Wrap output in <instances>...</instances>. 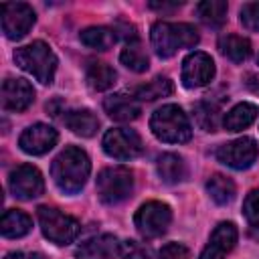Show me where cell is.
<instances>
[{"instance_id":"7402d4cb","label":"cell","mask_w":259,"mask_h":259,"mask_svg":"<svg viewBox=\"0 0 259 259\" xmlns=\"http://www.w3.org/2000/svg\"><path fill=\"white\" fill-rule=\"evenodd\" d=\"M79 38L89 49L107 51L117 40V34H115V28H109V26H89V28L81 30Z\"/></svg>"},{"instance_id":"ffe728a7","label":"cell","mask_w":259,"mask_h":259,"mask_svg":"<svg viewBox=\"0 0 259 259\" xmlns=\"http://www.w3.org/2000/svg\"><path fill=\"white\" fill-rule=\"evenodd\" d=\"M156 168H158L160 178L168 184H176V182H182L186 178V166H184V160L178 154H172V152L162 154L158 158Z\"/></svg>"},{"instance_id":"f546056e","label":"cell","mask_w":259,"mask_h":259,"mask_svg":"<svg viewBox=\"0 0 259 259\" xmlns=\"http://www.w3.org/2000/svg\"><path fill=\"white\" fill-rule=\"evenodd\" d=\"M119 255L123 259H150L152 257L150 247H146L144 243L134 241V239H127V241L119 243Z\"/></svg>"},{"instance_id":"4fadbf2b","label":"cell","mask_w":259,"mask_h":259,"mask_svg":"<svg viewBox=\"0 0 259 259\" xmlns=\"http://www.w3.org/2000/svg\"><path fill=\"white\" fill-rule=\"evenodd\" d=\"M57 140H59V134L55 127H51L47 123H34L20 134L18 146L22 152H26L30 156H42L57 144Z\"/></svg>"},{"instance_id":"4316f807","label":"cell","mask_w":259,"mask_h":259,"mask_svg":"<svg viewBox=\"0 0 259 259\" xmlns=\"http://www.w3.org/2000/svg\"><path fill=\"white\" fill-rule=\"evenodd\" d=\"M227 2L225 0H204L196 4V14L206 26H221L227 18Z\"/></svg>"},{"instance_id":"5bb4252c","label":"cell","mask_w":259,"mask_h":259,"mask_svg":"<svg viewBox=\"0 0 259 259\" xmlns=\"http://www.w3.org/2000/svg\"><path fill=\"white\" fill-rule=\"evenodd\" d=\"M34 101V89L24 79H6L2 83V107L6 111H24Z\"/></svg>"},{"instance_id":"52a82bcc","label":"cell","mask_w":259,"mask_h":259,"mask_svg":"<svg viewBox=\"0 0 259 259\" xmlns=\"http://www.w3.org/2000/svg\"><path fill=\"white\" fill-rule=\"evenodd\" d=\"M170 221H172V210L168 204H164L160 200H150V202L142 204L134 217V225H136L138 233L146 239H156V237L164 235Z\"/></svg>"},{"instance_id":"4dcf8cb0","label":"cell","mask_w":259,"mask_h":259,"mask_svg":"<svg viewBox=\"0 0 259 259\" xmlns=\"http://www.w3.org/2000/svg\"><path fill=\"white\" fill-rule=\"evenodd\" d=\"M241 24L247 30L259 32V2H247L241 8Z\"/></svg>"},{"instance_id":"44dd1931","label":"cell","mask_w":259,"mask_h":259,"mask_svg":"<svg viewBox=\"0 0 259 259\" xmlns=\"http://www.w3.org/2000/svg\"><path fill=\"white\" fill-rule=\"evenodd\" d=\"M32 227V219L22 212V210H16V208H10L4 212L2 217V235L8 237V239H18V237H24Z\"/></svg>"},{"instance_id":"d590c367","label":"cell","mask_w":259,"mask_h":259,"mask_svg":"<svg viewBox=\"0 0 259 259\" xmlns=\"http://www.w3.org/2000/svg\"><path fill=\"white\" fill-rule=\"evenodd\" d=\"M257 63H259V57H257Z\"/></svg>"},{"instance_id":"7c38bea8","label":"cell","mask_w":259,"mask_h":259,"mask_svg":"<svg viewBox=\"0 0 259 259\" xmlns=\"http://www.w3.org/2000/svg\"><path fill=\"white\" fill-rule=\"evenodd\" d=\"M214 77V61L202 51L190 53L182 63V83L188 89L204 87Z\"/></svg>"},{"instance_id":"2e32d148","label":"cell","mask_w":259,"mask_h":259,"mask_svg":"<svg viewBox=\"0 0 259 259\" xmlns=\"http://www.w3.org/2000/svg\"><path fill=\"white\" fill-rule=\"evenodd\" d=\"M115 255H119V243L113 235L91 237L75 251L77 259H113Z\"/></svg>"},{"instance_id":"d4e9b609","label":"cell","mask_w":259,"mask_h":259,"mask_svg":"<svg viewBox=\"0 0 259 259\" xmlns=\"http://www.w3.org/2000/svg\"><path fill=\"white\" fill-rule=\"evenodd\" d=\"M87 83L93 91H105L115 83V71L107 63H89L87 67Z\"/></svg>"},{"instance_id":"e575fe53","label":"cell","mask_w":259,"mask_h":259,"mask_svg":"<svg viewBox=\"0 0 259 259\" xmlns=\"http://www.w3.org/2000/svg\"><path fill=\"white\" fill-rule=\"evenodd\" d=\"M180 4H182V2H180ZM180 4H176V2H172V4H170V2H150V8L164 12V10H174V8L180 6Z\"/></svg>"},{"instance_id":"cb8c5ba5","label":"cell","mask_w":259,"mask_h":259,"mask_svg":"<svg viewBox=\"0 0 259 259\" xmlns=\"http://www.w3.org/2000/svg\"><path fill=\"white\" fill-rule=\"evenodd\" d=\"M119 61H121V65H125L134 73H144L150 67V59H148L146 51L142 49V45L138 42V38L125 42V47L119 55Z\"/></svg>"},{"instance_id":"7a4b0ae2","label":"cell","mask_w":259,"mask_h":259,"mask_svg":"<svg viewBox=\"0 0 259 259\" xmlns=\"http://www.w3.org/2000/svg\"><path fill=\"white\" fill-rule=\"evenodd\" d=\"M150 38L156 55L168 59L180 49H192L198 42V30L186 22H156Z\"/></svg>"},{"instance_id":"8992f818","label":"cell","mask_w":259,"mask_h":259,"mask_svg":"<svg viewBox=\"0 0 259 259\" xmlns=\"http://www.w3.org/2000/svg\"><path fill=\"white\" fill-rule=\"evenodd\" d=\"M36 214H38V223H40L42 235L49 241L57 243V245H69V243H73L77 239L79 231H81V225L73 217L61 212L59 208L40 206Z\"/></svg>"},{"instance_id":"f1b7e54d","label":"cell","mask_w":259,"mask_h":259,"mask_svg":"<svg viewBox=\"0 0 259 259\" xmlns=\"http://www.w3.org/2000/svg\"><path fill=\"white\" fill-rule=\"evenodd\" d=\"M196 123L204 132H214L219 127V107L212 105L210 101H202L196 105Z\"/></svg>"},{"instance_id":"6da1fadb","label":"cell","mask_w":259,"mask_h":259,"mask_svg":"<svg viewBox=\"0 0 259 259\" xmlns=\"http://www.w3.org/2000/svg\"><path fill=\"white\" fill-rule=\"evenodd\" d=\"M89 172H91V164L87 154L75 146L65 148L53 160V166H51V176L55 184L67 194H77L85 186Z\"/></svg>"},{"instance_id":"1f68e13d","label":"cell","mask_w":259,"mask_h":259,"mask_svg":"<svg viewBox=\"0 0 259 259\" xmlns=\"http://www.w3.org/2000/svg\"><path fill=\"white\" fill-rule=\"evenodd\" d=\"M243 214L253 227H259V188H255L247 194V198L243 202Z\"/></svg>"},{"instance_id":"d6986e66","label":"cell","mask_w":259,"mask_h":259,"mask_svg":"<svg viewBox=\"0 0 259 259\" xmlns=\"http://www.w3.org/2000/svg\"><path fill=\"white\" fill-rule=\"evenodd\" d=\"M65 123L73 134H77L81 138H91L99 127V119L89 109H73V111H69L65 115Z\"/></svg>"},{"instance_id":"ba28073f","label":"cell","mask_w":259,"mask_h":259,"mask_svg":"<svg viewBox=\"0 0 259 259\" xmlns=\"http://www.w3.org/2000/svg\"><path fill=\"white\" fill-rule=\"evenodd\" d=\"M103 150L115 160H132L142 152L140 136L130 127H113L103 136Z\"/></svg>"},{"instance_id":"484cf974","label":"cell","mask_w":259,"mask_h":259,"mask_svg":"<svg viewBox=\"0 0 259 259\" xmlns=\"http://www.w3.org/2000/svg\"><path fill=\"white\" fill-rule=\"evenodd\" d=\"M174 91V85L168 77H156L152 81H148L146 85H140L134 89V97L140 99V101H154L158 97H166Z\"/></svg>"},{"instance_id":"83f0119b","label":"cell","mask_w":259,"mask_h":259,"mask_svg":"<svg viewBox=\"0 0 259 259\" xmlns=\"http://www.w3.org/2000/svg\"><path fill=\"white\" fill-rule=\"evenodd\" d=\"M206 190L217 204H229L235 198V184L231 178H227L223 174L210 176L206 182Z\"/></svg>"},{"instance_id":"3957f363","label":"cell","mask_w":259,"mask_h":259,"mask_svg":"<svg viewBox=\"0 0 259 259\" xmlns=\"http://www.w3.org/2000/svg\"><path fill=\"white\" fill-rule=\"evenodd\" d=\"M14 61L16 65L30 73L36 81H40L42 85L53 83L55 71H57V57L51 51V47L42 40H34L30 45H24L20 49L14 51Z\"/></svg>"},{"instance_id":"9c48e42d","label":"cell","mask_w":259,"mask_h":259,"mask_svg":"<svg viewBox=\"0 0 259 259\" xmlns=\"http://www.w3.org/2000/svg\"><path fill=\"white\" fill-rule=\"evenodd\" d=\"M0 14H2V30L10 40L22 38L34 24V10L24 2L2 4Z\"/></svg>"},{"instance_id":"e0dca14e","label":"cell","mask_w":259,"mask_h":259,"mask_svg":"<svg viewBox=\"0 0 259 259\" xmlns=\"http://www.w3.org/2000/svg\"><path fill=\"white\" fill-rule=\"evenodd\" d=\"M105 113L115 121H132L140 115V103L134 95L127 93H113L103 101Z\"/></svg>"},{"instance_id":"8fae6325","label":"cell","mask_w":259,"mask_h":259,"mask_svg":"<svg viewBox=\"0 0 259 259\" xmlns=\"http://www.w3.org/2000/svg\"><path fill=\"white\" fill-rule=\"evenodd\" d=\"M8 188L10 192L20 198V200H30V198H36L42 194L45 190V180H42V174L30 166V164H20L16 166L12 172H10V178H8Z\"/></svg>"},{"instance_id":"603a6c76","label":"cell","mask_w":259,"mask_h":259,"mask_svg":"<svg viewBox=\"0 0 259 259\" xmlns=\"http://www.w3.org/2000/svg\"><path fill=\"white\" fill-rule=\"evenodd\" d=\"M219 49L233 63H243L251 55V42L245 36H239V34H225V36H221Z\"/></svg>"},{"instance_id":"277c9868","label":"cell","mask_w":259,"mask_h":259,"mask_svg":"<svg viewBox=\"0 0 259 259\" xmlns=\"http://www.w3.org/2000/svg\"><path fill=\"white\" fill-rule=\"evenodd\" d=\"M150 127L154 136L166 144H182V142H188L192 136V127L186 113L174 103L158 107L152 113Z\"/></svg>"},{"instance_id":"30bf717a","label":"cell","mask_w":259,"mask_h":259,"mask_svg":"<svg viewBox=\"0 0 259 259\" xmlns=\"http://www.w3.org/2000/svg\"><path fill=\"white\" fill-rule=\"evenodd\" d=\"M257 154H259V148L253 138H239L229 144H223L217 150V160L229 168L245 170L253 166V162L257 160Z\"/></svg>"},{"instance_id":"5b68a950","label":"cell","mask_w":259,"mask_h":259,"mask_svg":"<svg viewBox=\"0 0 259 259\" xmlns=\"http://www.w3.org/2000/svg\"><path fill=\"white\" fill-rule=\"evenodd\" d=\"M134 190V174L125 166H111L97 176V196L105 204H117L125 200Z\"/></svg>"},{"instance_id":"d6a6232c","label":"cell","mask_w":259,"mask_h":259,"mask_svg":"<svg viewBox=\"0 0 259 259\" xmlns=\"http://www.w3.org/2000/svg\"><path fill=\"white\" fill-rule=\"evenodd\" d=\"M158 259H190V251L180 243H168L160 249Z\"/></svg>"},{"instance_id":"ac0fdd59","label":"cell","mask_w":259,"mask_h":259,"mask_svg":"<svg viewBox=\"0 0 259 259\" xmlns=\"http://www.w3.org/2000/svg\"><path fill=\"white\" fill-rule=\"evenodd\" d=\"M259 115V107L255 103H239L235 105L231 111L225 113V119H223V125L227 132H241L245 127H249Z\"/></svg>"},{"instance_id":"9a60e30c","label":"cell","mask_w":259,"mask_h":259,"mask_svg":"<svg viewBox=\"0 0 259 259\" xmlns=\"http://www.w3.org/2000/svg\"><path fill=\"white\" fill-rule=\"evenodd\" d=\"M235 243H237V227L233 223H221L212 231L208 245L202 249L198 259H225V255L231 253Z\"/></svg>"},{"instance_id":"836d02e7","label":"cell","mask_w":259,"mask_h":259,"mask_svg":"<svg viewBox=\"0 0 259 259\" xmlns=\"http://www.w3.org/2000/svg\"><path fill=\"white\" fill-rule=\"evenodd\" d=\"M4 259H45L40 253H26V251H12Z\"/></svg>"}]
</instances>
